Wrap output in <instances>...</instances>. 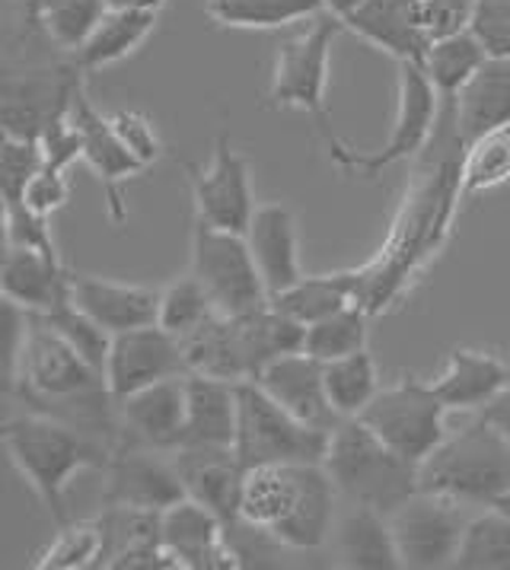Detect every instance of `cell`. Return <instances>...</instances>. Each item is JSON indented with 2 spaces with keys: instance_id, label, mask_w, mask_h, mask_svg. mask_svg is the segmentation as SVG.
Masks as SVG:
<instances>
[{
  "instance_id": "ffe728a7",
  "label": "cell",
  "mask_w": 510,
  "mask_h": 570,
  "mask_svg": "<svg viewBox=\"0 0 510 570\" xmlns=\"http://www.w3.org/2000/svg\"><path fill=\"white\" fill-rule=\"evenodd\" d=\"M246 243L268 287V297H278L281 291L294 287L303 277L297 217L287 205L272 202L255 207L253 220L246 227Z\"/></svg>"
},
{
  "instance_id": "7402d4cb",
  "label": "cell",
  "mask_w": 510,
  "mask_h": 570,
  "mask_svg": "<svg viewBox=\"0 0 510 570\" xmlns=\"http://www.w3.org/2000/svg\"><path fill=\"white\" fill-rule=\"evenodd\" d=\"M70 297L109 335L157 325V313H160V291L157 287L109 281V277H96V274H73Z\"/></svg>"
},
{
  "instance_id": "ee69618b",
  "label": "cell",
  "mask_w": 510,
  "mask_h": 570,
  "mask_svg": "<svg viewBox=\"0 0 510 570\" xmlns=\"http://www.w3.org/2000/svg\"><path fill=\"white\" fill-rule=\"evenodd\" d=\"M109 118H112V128H116V135L121 137V144H125L147 169L166 154L157 125H154L144 112H138V109H121V112L109 115Z\"/></svg>"
},
{
  "instance_id": "30bf717a",
  "label": "cell",
  "mask_w": 510,
  "mask_h": 570,
  "mask_svg": "<svg viewBox=\"0 0 510 570\" xmlns=\"http://www.w3.org/2000/svg\"><path fill=\"white\" fill-rule=\"evenodd\" d=\"M447 405L431 383L402 376L390 386H383L367 409L357 417L380 436L386 446H393L399 456L424 462L428 453L447 436Z\"/></svg>"
},
{
  "instance_id": "74e56055",
  "label": "cell",
  "mask_w": 510,
  "mask_h": 570,
  "mask_svg": "<svg viewBox=\"0 0 510 570\" xmlns=\"http://www.w3.org/2000/svg\"><path fill=\"white\" fill-rule=\"evenodd\" d=\"M217 316V306L205 291V284L188 272L186 277L169 281L160 287V313H157V325L166 332H173L176 338L186 342L188 335H195L205 322Z\"/></svg>"
},
{
  "instance_id": "8fae6325",
  "label": "cell",
  "mask_w": 510,
  "mask_h": 570,
  "mask_svg": "<svg viewBox=\"0 0 510 570\" xmlns=\"http://www.w3.org/2000/svg\"><path fill=\"white\" fill-rule=\"evenodd\" d=\"M390 525H393L402 568L441 570L453 568L457 561L469 513L465 503L431 491H415L399 510L390 513Z\"/></svg>"
},
{
  "instance_id": "8992f818",
  "label": "cell",
  "mask_w": 510,
  "mask_h": 570,
  "mask_svg": "<svg viewBox=\"0 0 510 570\" xmlns=\"http://www.w3.org/2000/svg\"><path fill=\"white\" fill-rule=\"evenodd\" d=\"M65 51H46L23 58V65H7L0 77V121L7 135L42 137L55 118L70 112V102L84 87L87 70Z\"/></svg>"
},
{
  "instance_id": "277c9868",
  "label": "cell",
  "mask_w": 510,
  "mask_h": 570,
  "mask_svg": "<svg viewBox=\"0 0 510 570\" xmlns=\"http://www.w3.org/2000/svg\"><path fill=\"white\" fill-rule=\"evenodd\" d=\"M323 465L339 494L380 513H393L418 488V462L399 456L361 417H345L332 434Z\"/></svg>"
},
{
  "instance_id": "8d00e7d4",
  "label": "cell",
  "mask_w": 510,
  "mask_h": 570,
  "mask_svg": "<svg viewBox=\"0 0 510 570\" xmlns=\"http://www.w3.org/2000/svg\"><path fill=\"white\" fill-rule=\"evenodd\" d=\"M453 568L510 570V513L486 507V513L469 517Z\"/></svg>"
},
{
  "instance_id": "ba28073f",
  "label": "cell",
  "mask_w": 510,
  "mask_h": 570,
  "mask_svg": "<svg viewBox=\"0 0 510 570\" xmlns=\"http://www.w3.org/2000/svg\"><path fill=\"white\" fill-rule=\"evenodd\" d=\"M438 121H441V96L434 83L428 80L421 65L402 61L395 77V118L386 144L376 150H354L345 144V150L332 157V163L342 173H357L373 179L395 163L421 157L438 135Z\"/></svg>"
},
{
  "instance_id": "4fadbf2b",
  "label": "cell",
  "mask_w": 510,
  "mask_h": 570,
  "mask_svg": "<svg viewBox=\"0 0 510 570\" xmlns=\"http://www.w3.org/2000/svg\"><path fill=\"white\" fill-rule=\"evenodd\" d=\"M102 469H106V491H102L106 507H138V510L163 513L166 507L186 498L173 453H160L138 440L121 436Z\"/></svg>"
},
{
  "instance_id": "ac0fdd59",
  "label": "cell",
  "mask_w": 510,
  "mask_h": 570,
  "mask_svg": "<svg viewBox=\"0 0 510 570\" xmlns=\"http://www.w3.org/2000/svg\"><path fill=\"white\" fill-rule=\"evenodd\" d=\"M342 26L367 46L395 58V65H421L434 42L421 17V0H367L351 10Z\"/></svg>"
},
{
  "instance_id": "f546056e",
  "label": "cell",
  "mask_w": 510,
  "mask_h": 570,
  "mask_svg": "<svg viewBox=\"0 0 510 570\" xmlns=\"http://www.w3.org/2000/svg\"><path fill=\"white\" fill-rule=\"evenodd\" d=\"M106 10H109L106 0H23L29 23L65 55H73L90 39Z\"/></svg>"
},
{
  "instance_id": "cb8c5ba5",
  "label": "cell",
  "mask_w": 510,
  "mask_h": 570,
  "mask_svg": "<svg viewBox=\"0 0 510 570\" xmlns=\"http://www.w3.org/2000/svg\"><path fill=\"white\" fill-rule=\"evenodd\" d=\"M431 386L447 411H482L510 386V366L482 347H453Z\"/></svg>"
},
{
  "instance_id": "d6986e66",
  "label": "cell",
  "mask_w": 510,
  "mask_h": 570,
  "mask_svg": "<svg viewBox=\"0 0 510 570\" xmlns=\"http://www.w3.org/2000/svg\"><path fill=\"white\" fill-rule=\"evenodd\" d=\"M188 392L186 376L163 380L118 402L121 436L154 446L160 453H176L186 436Z\"/></svg>"
},
{
  "instance_id": "e575fe53",
  "label": "cell",
  "mask_w": 510,
  "mask_h": 570,
  "mask_svg": "<svg viewBox=\"0 0 510 570\" xmlns=\"http://www.w3.org/2000/svg\"><path fill=\"white\" fill-rule=\"evenodd\" d=\"M371 338V309L364 303H349L342 309H335L332 316L306 325V338H303V351L316 361H339L349 357L354 351H364Z\"/></svg>"
},
{
  "instance_id": "52a82bcc",
  "label": "cell",
  "mask_w": 510,
  "mask_h": 570,
  "mask_svg": "<svg viewBox=\"0 0 510 570\" xmlns=\"http://www.w3.org/2000/svg\"><path fill=\"white\" fill-rule=\"evenodd\" d=\"M233 450L246 472L258 465L323 462L328 431L303 424L258 383H239V421Z\"/></svg>"
},
{
  "instance_id": "9c48e42d",
  "label": "cell",
  "mask_w": 510,
  "mask_h": 570,
  "mask_svg": "<svg viewBox=\"0 0 510 570\" xmlns=\"http://www.w3.org/2000/svg\"><path fill=\"white\" fill-rule=\"evenodd\" d=\"M188 272L205 284L220 316H249L272 303L246 233L210 227L195 217Z\"/></svg>"
},
{
  "instance_id": "7a4b0ae2",
  "label": "cell",
  "mask_w": 510,
  "mask_h": 570,
  "mask_svg": "<svg viewBox=\"0 0 510 570\" xmlns=\"http://www.w3.org/2000/svg\"><path fill=\"white\" fill-rule=\"evenodd\" d=\"M3 450L58 525L70 523L65 491L73 475L109 462V450L42 411H26L3 424Z\"/></svg>"
},
{
  "instance_id": "f907efd6",
  "label": "cell",
  "mask_w": 510,
  "mask_h": 570,
  "mask_svg": "<svg viewBox=\"0 0 510 570\" xmlns=\"http://www.w3.org/2000/svg\"><path fill=\"white\" fill-rule=\"evenodd\" d=\"M112 10H150V13H160L166 7V0H106Z\"/></svg>"
},
{
  "instance_id": "bcb514c9",
  "label": "cell",
  "mask_w": 510,
  "mask_h": 570,
  "mask_svg": "<svg viewBox=\"0 0 510 570\" xmlns=\"http://www.w3.org/2000/svg\"><path fill=\"white\" fill-rule=\"evenodd\" d=\"M39 144H42V154H46V166H55V169L68 173L73 163L84 160V131L70 118V112L55 118L42 131Z\"/></svg>"
},
{
  "instance_id": "3957f363",
  "label": "cell",
  "mask_w": 510,
  "mask_h": 570,
  "mask_svg": "<svg viewBox=\"0 0 510 570\" xmlns=\"http://www.w3.org/2000/svg\"><path fill=\"white\" fill-rule=\"evenodd\" d=\"M418 488L465 507H494L510 494V443L479 414L428 453L418 465Z\"/></svg>"
},
{
  "instance_id": "5b68a950",
  "label": "cell",
  "mask_w": 510,
  "mask_h": 570,
  "mask_svg": "<svg viewBox=\"0 0 510 570\" xmlns=\"http://www.w3.org/2000/svg\"><path fill=\"white\" fill-rule=\"evenodd\" d=\"M345 32L332 13L316 17L303 32L284 39L275 55L272 68V87H268V106L272 109H297L313 118L316 131L323 137L328 160L345 150V140L335 135L332 115L325 106L328 90V68H332V46Z\"/></svg>"
},
{
  "instance_id": "d590c367",
  "label": "cell",
  "mask_w": 510,
  "mask_h": 570,
  "mask_svg": "<svg viewBox=\"0 0 510 570\" xmlns=\"http://www.w3.org/2000/svg\"><path fill=\"white\" fill-rule=\"evenodd\" d=\"M380 389H383L380 366H376L367 347L325 364V392H328L332 409L339 411L342 417H357L361 411L371 405L373 395Z\"/></svg>"
},
{
  "instance_id": "4dcf8cb0",
  "label": "cell",
  "mask_w": 510,
  "mask_h": 570,
  "mask_svg": "<svg viewBox=\"0 0 510 570\" xmlns=\"http://www.w3.org/2000/svg\"><path fill=\"white\" fill-rule=\"evenodd\" d=\"M354 299H357V272L303 274L294 287L272 297V306H278L281 313H287L301 325H313Z\"/></svg>"
},
{
  "instance_id": "60d3db41",
  "label": "cell",
  "mask_w": 510,
  "mask_h": 570,
  "mask_svg": "<svg viewBox=\"0 0 510 570\" xmlns=\"http://www.w3.org/2000/svg\"><path fill=\"white\" fill-rule=\"evenodd\" d=\"M99 558H102V525H99V520H94V523H73V520H70V523L58 525V535L39 551L36 568H99Z\"/></svg>"
},
{
  "instance_id": "7c38bea8",
  "label": "cell",
  "mask_w": 510,
  "mask_h": 570,
  "mask_svg": "<svg viewBox=\"0 0 510 570\" xmlns=\"http://www.w3.org/2000/svg\"><path fill=\"white\" fill-rule=\"evenodd\" d=\"M192 202H195V217L210 227L231 229V233H246L255 214V191L249 160L233 147L231 135H217L214 140V157L208 166L198 163H183Z\"/></svg>"
},
{
  "instance_id": "681fc988",
  "label": "cell",
  "mask_w": 510,
  "mask_h": 570,
  "mask_svg": "<svg viewBox=\"0 0 510 570\" xmlns=\"http://www.w3.org/2000/svg\"><path fill=\"white\" fill-rule=\"evenodd\" d=\"M482 417L510 443V386L488 402L486 409H482Z\"/></svg>"
},
{
  "instance_id": "ab89813d",
  "label": "cell",
  "mask_w": 510,
  "mask_h": 570,
  "mask_svg": "<svg viewBox=\"0 0 510 570\" xmlns=\"http://www.w3.org/2000/svg\"><path fill=\"white\" fill-rule=\"evenodd\" d=\"M39 320L46 322L48 328H55L65 342L80 354V357H87L96 370H102L106 373V361H109V347H112V335L94 320V316H87L73 297L61 299L55 309H48L42 313Z\"/></svg>"
},
{
  "instance_id": "7bdbcfd3",
  "label": "cell",
  "mask_w": 510,
  "mask_h": 570,
  "mask_svg": "<svg viewBox=\"0 0 510 570\" xmlns=\"http://www.w3.org/2000/svg\"><path fill=\"white\" fill-rule=\"evenodd\" d=\"M3 239H7V246L46 252V255L61 258L55 236H51V217L32 210L23 202H3Z\"/></svg>"
},
{
  "instance_id": "b9f144b4",
  "label": "cell",
  "mask_w": 510,
  "mask_h": 570,
  "mask_svg": "<svg viewBox=\"0 0 510 570\" xmlns=\"http://www.w3.org/2000/svg\"><path fill=\"white\" fill-rule=\"evenodd\" d=\"M46 166V154L39 137L7 135L0 140V198L20 202L29 179Z\"/></svg>"
},
{
  "instance_id": "f1b7e54d",
  "label": "cell",
  "mask_w": 510,
  "mask_h": 570,
  "mask_svg": "<svg viewBox=\"0 0 510 570\" xmlns=\"http://www.w3.org/2000/svg\"><path fill=\"white\" fill-rule=\"evenodd\" d=\"M188 373H205L231 383H249V370L239 342V322L233 316H214L186 342Z\"/></svg>"
},
{
  "instance_id": "816d5d0a",
  "label": "cell",
  "mask_w": 510,
  "mask_h": 570,
  "mask_svg": "<svg viewBox=\"0 0 510 570\" xmlns=\"http://www.w3.org/2000/svg\"><path fill=\"white\" fill-rule=\"evenodd\" d=\"M361 3H367V0H325V13H332V17H335V20L342 23V20L349 17L351 10H357Z\"/></svg>"
},
{
  "instance_id": "44dd1931",
  "label": "cell",
  "mask_w": 510,
  "mask_h": 570,
  "mask_svg": "<svg viewBox=\"0 0 510 570\" xmlns=\"http://www.w3.org/2000/svg\"><path fill=\"white\" fill-rule=\"evenodd\" d=\"M186 498L220 513L227 523L239 517V494L246 469L233 446H183L173 453Z\"/></svg>"
},
{
  "instance_id": "e0dca14e",
  "label": "cell",
  "mask_w": 510,
  "mask_h": 570,
  "mask_svg": "<svg viewBox=\"0 0 510 570\" xmlns=\"http://www.w3.org/2000/svg\"><path fill=\"white\" fill-rule=\"evenodd\" d=\"M253 383L265 389L281 409H287L303 424L320 428V431H335L345 417L332 409L328 392H325V364L310 357L306 351L284 354L275 364H268Z\"/></svg>"
},
{
  "instance_id": "6da1fadb",
  "label": "cell",
  "mask_w": 510,
  "mask_h": 570,
  "mask_svg": "<svg viewBox=\"0 0 510 570\" xmlns=\"http://www.w3.org/2000/svg\"><path fill=\"white\" fill-rule=\"evenodd\" d=\"M335 481L323 462L258 465L243 479L239 517L281 548L316 551L335 529Z\"/></svg>"
},
{
  "instance_id": "d6a6232c",
  "label": "cell",
  "mask_w": 510,
  "mask_h": 570,
  "mask_svg": "<svg viewBox=\"0 0 510 570\" xmlns=\"http://www.w3.org/2000/svg\"><path fill=\"white\" fill-rule=\"evenodd\" d=\"M205 10L227 29H284L323 17L325 0H205Z\"/></svg>"
},
{
  "instance_id": "f6af8a7d",
  "label": "cell",
  "mask_w": 510,
  "mask_h": 570,
  "mask_svg": "<svg viewBox=\"0 0 510 570\" xmlns=\"http://www.w3.org/2000/svg\"><path fill=\"white\" fill-rule=\"evenodd\" d=\"M469 32L491 58H510V0H475Z\"/></svg>"
},
{
  "instance_id": "5bb4252c",
  "label": "cell",
  "mask_w": 510,
  "mask_h": 570,
  "mask_svg": "<svg viewBox=\"0 0 510 570\" xmlns=\"http://www.w3.org/2000/svg\"><path fill=\"white\" fill-rule=\"evenodd\" d=\"M188 376V357L183 338L166 332L163 325H144L112 335L109 361H106V383L116 402L135 395L140 389Z\"/></svg>"
},
{
  "instance_id": "d4e9b609",
  "label": "cell",
  "mask_w": 510,
  "mask_h": 570,
  "mask_svg": "<svg viewBox=\"0 0 510 570\" xmlns=\"http://www.w3.org/2000/svg\"><path fill=\"white\" fill-rule=\"evenodd\" d=\"M186 392L188 409L183 446H233L236 421H239V383L205 376V373H188Z\"/></svg>"
},
{
  "instance_id": "83f0119b",
  "label": "cell",
  "mask_w": 510,
  "mask_h": 570,
  "mask_svg": "<svg viewBox=\"0 0 510 570\" xmlns=\"http://www.w3.org/2000/svg\"><path fill=\"white\" fill-rule=\"evenodd\" d=\"M157 17L150 10H106L90 39L73 51V61L87 73L102 68H112L118 61L131 58L157 29Z\"/></svg>"
},
{
  "instance_id": "484cf974",
  "label": "cell",
  "mask_w": 510,
  "mask_h": 570,
  "mask_svg": "<svg viewBox=\"0 0 510 570\" xmlns=\"http://www.w3.org/2000/svg\"><path fill=\"white\" fill-rule=\"evenodd\" d=\"M453 121L463 147L475 137L510 125V58H488L453 99Z\"/></svg>"
},
{
  "instance_id": "9a60e30c",
  "label": "cell",
  "mask_w": 510,
  "mask_h": 570,
  "mask_svg": "<svg viewBox=\"0 0 510 570\" xmlns=\"http://www.w3.org/2000/svg\"><path fill=\"white\" fill-rule=\"evenodd\" d=\"M70 118L84 131V163L94 169V176L102 185V195H106V207H109L112 224H125L128 220L125 183L140 176L147 166L121 144V137L112 128V118H106V115L96 109L84 87L77 90L73 102H70Z\"/></svg>"
},
{
  "instance_id": "603a6c76",
  "label": "cell",
  "mask_w": 510,
  "mask_h": 570,
  "mask_svg": "<svg viewBox=\"0 0 510 570\" xmlns=\"http://www.w3.org/2000/svg\"><path fill=\"white\" fill-rule=\"evenodd\" d=\"M70 284H73V274L55 255L20 249V246H7L3 252V265H0L3 299L17 303L26 313L42 316L48 309H55L61 299L70 297Z\"/></svg>"
},
{
  "instance_id": "1f68e13d",
  "label": "cell",
  "mask_w": 510,
  "mask_h": 570,
  "mask_svg": "<svg viewBox=\"0 0 510 570\" xmlns=\"http://www.w3.org/2000/svg\"><path fill=\"white\" fill-rule=\"evenodd\" d=\"M488 58L491 55L486 51V46L469 29H463V32L434 39L428 55H424V61H421V68L428 73V80L434 83L441 102H453Z\"/></svg>"
},
{
  "instance_id": "f35d334b",
  "label": "cell",
  "mask_w": 510,
  "mask_h": 570,
  "mask_svg": "<svg viewBox=\"0 0 510 570\" xmlns=\"http://www.w3.org/2000/svg\"><path fill=\"white\" fill-rule=\"evenodd\" d=\"M160 517L157 510H138V507H106L99 525H102V558L99 568H112L121 554L140 546L160 542Z\"/></svg>"
},
{
  "instance_id": "7dc6e473",
  "label": "cell",
  "mask_w": 510,
  "mask_h": 570,
  "mask_svg": "<svg viewBox=\"0 0 510 570\" xmlns=\"http://www.w3.org/2000/svg\"><path fill=\"white\" fill-rule=\"evenodd\" d=\"M20 202L32 207V210H39V214H46V217H55L70 202L68 173L65 169H55V166H42L29 179Z\"/></svg>"
},
{
  "instance_id": "4316f807",
  "label": "cell",
  "mask_w": 510,
  "mask_h": 570,
  "mask_svg": "<svg viewBox=\"0 0 510 570\" xmlns=\"http://www.w3.org/2000/svg\"><path fill=\"white\" fill-rule=\"evenodd\" d=\"M335 554L339 564L351 570H395L402 568L399 548L393 539L390 517L364 507L351 503V510L335 523Z\"/></svg>"
},
{
  "instance_id": "c3c4849f",
  "label": "cell",
  "mask_w": 510,
  "mask_h": 570,
  "mask_svg": "<svg viewBox=\"0 0 510 570\" xmlns=\"http://www.w3.org/2000/svg\"><path fill=\"white\" fill-rule=\"evenodd\" d=\"M472 13H475V0H421V17L431 39H443V36L469 29Z\"/></svg>"
},
{
  "instance_id": "2e32d148",
  "label": "cell",
  "mask_w": 510,
  "mask_h": 570,
  "mask_svg": "<svg viewBox=\"0 0 510 570\" xmlns=\"http://www.w3.org/2000/svg\"><path fill=\"white\" fill-rule=\"evenodd\" d=\"M160 542L186 570L239 568L227 542V520L195 498H183L163 510Z\"/></svg>"
},
{
  "instance_id": "836d02e7",
  "label": "cell",
  "mask_w": 510,
  "mask_h": 570,
  "mask_svg": "<svg viewBox=\"0 0 510 570\" xmlns=\"http://www.w3.org/2000/svg\"><path fill=\"white\" fill-rule=\"evenodd\" d=\"M457 185H460V198L510 185V125L465 144L460 154Z\"/></svg>"
},
{
  "instance_id": "f5cc1de1",
  "label": "cell",
  "mask_w": 510,
  "mask_h": 570,
  "mask_svg": "<svg viewBox=\"0 0 510 570\" xmlns=\"http://www.w3.org/2000/svg\"><path fill=\"white\" fill-rule=\"evenodd\" d=\"M494 507H501L504 513H510V494H504V498H501V501L494 503Z\"/></svg>"
}]
</instances>
